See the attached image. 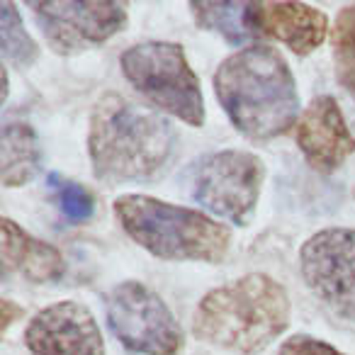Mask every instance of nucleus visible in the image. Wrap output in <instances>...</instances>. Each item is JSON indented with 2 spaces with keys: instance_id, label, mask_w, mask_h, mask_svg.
Masks as SVG:
<instances>
[{
  "instance_id": "423d86ee",
  "label": "nucleus",
  "mask_w": 355,
  "mask_h": 355,
  "mask_svg": "<svg viewBox=\"0 0 355 355\" xmlns=\"http://www.w3.org/2000/svg\"><path fill=\"white\" fill-rule=\"evenodd\" d=\"M266 180V163L251 151L205 153L188 168V195L207 212L246 227L256 212Z\"/></svg>"
},
{
  "instance_id": "6e6552de",
  "label": "nucleus",
  "mask_w": 355,
  "mask_h": 355,
  "mask_svg": "<svg viewBox=\"0 0 355 355\" xmlns=\"http://www.w3.org/2000/svg\"><path fill=\"white\" fill-rule=\"evenodd\" d=\"M300 270L311 295L338 319L355 324V229H321L300 248Z\"/></svg>"
},
{
  "instance_id": "7ed1b4c3",
  "label": "nucleus",
  "mask_w": 355,
  "mask_h": 355,
  "mask_svg": "<svg viewBox=\"0 0 355 355\" xmlns=\"http://www.w3.org/2000/svg\"><path fill=\"white\" fill-rule=\"evenodd\" d=\"M290 316L292 304L285 287L266 272H248L200 300L193 334L217 348L256 355L285 334Z\"/></svg>"
},
{
  "instance_id": "1a4fd4ad",
  "label": "nucleus",
  "mask_w": 355,
  "mask_h": 355,
  "mask_svg": "<svg viewBox=\"0 0 355 355\" xmlns=\"http://www.w3.org/2000/svg\"><path fill=\"white\" fill-rule=\"evenodd\" d=\"M27 8L35 15L46 44L56 54H80L85 49L107 42L127 27V6L124 3H35Z\"/></svg>"
},
{
  "instance_id": "9b49d317",
  "label": "nucleus",
  "mask_w": 355,
  "mask_h": 355,
  "mask_svg": "<svg viewBox=\"0 0 355 355\" xmlns=\"http://www.w3.org/2000/svg\"><path fill=\"white\" fill-rule=\"evenodd\" d=\"M295 139L306 163L319 173L338 171L355 153V137L331 95H319L306 105L295 127Z\"/></svg>"
},
{
  "instance_id": "f3484780",
  "label": "nucleus",
  "mask_w": 355,
  "mask_h": 355,
  "mask_svg": "<svg viewBox=\"0 0 355 355\" xmlns=\"http://www.w3.org/2000/svg\"><path fill=\"white\" fill-rule=\"evenodd\" d=\"M331 44H334L336 78L355 100V6H345L338 12L331 30Z\"/></svg>"
},
{
  "instance_id": "0eeeda50",
  "label": "nucleus",
  "mask_w": 355,
  "mask_h": 355,
  "mask_svg": "<svg viewBox=\"0 0 355 355\" xmlns=\"http://www.w3.org/2000/svg\"><path fill=\"white\" fill-rule=\"evenodd\" d=\"M107 329L134 355H178L183 329L158 292L139 280H124L105 295Z\"/></svg>"
},
{
  "instance_id": "f8f14e48",
  "label": "nucleus",
  "mask_w": 355,
  "mask_h": 355,
  "mask_svg": "<svg viewBox=\"0 0 355 355\" xmlns=\"http://www.w3.org/2000/svg\"><path fill=\"white\" fill-rule=\"evenodd\" d=\"M253 22L261 37L282 42L297 56L316 51L329 37V17L304 3H253Z\"/></svg>"
},
{
  "instance_id": "ddd939ff",
  "label": "nucleus",
  "mask_w": 355,
  "mask_h": 355,
  "mask_svg": "<svg viewBox=\"0 0 355 355\" xmlns=\"http://www.w3.org/2000/svg\"><path fill=\"white\" fill-rule=\"evenodd\" d=\"M0 229H3V263L8 270H15L25 280L40 285L59 280L64 275L66 258L59 248L35 239L8 217L0 219Z\"/></svg>"
},
{
  "instance_id": "20e7f679",
  "label": "nucleus",
  "mask_w": 355,
  "mask_h": 355,
  "mask_svg": "<svg viewBox=\"0 0 355 355\" xmlns=\"http://www.w3.org/2000/svg\"><path fill=\"white\" fill-rule=\"evenodd\" d=\"M114 217L134 243L161 261L222 263L232 248L229 227L209 214L148 195L117 198Z\"/></svg>"
},
{
  "instance_id": "6ab92c4d",
  "label": "nucleus",
  "mask_w": 355,
  "mask_h": 355,
  "mask_svg": "<svg viewBox=\"0 0 355 355\" xmlns=\"http://www.w3.org/2000/svg\"><path fill=\"white\" fill-rule=\"evenodd\" d=\"M277 355H345V353H340L338 348H334V345H329L321 338H314V336H306V334H297L280 345Z\"/></svg>"
},
{
  "instance_id": "9d476101",
  "label": "nucleus",
  "mask_w": 355,
  "mask_h": 355,
  "mask_svg": "<svg viewBox=\"0 0 355 355\" xmlns=\"http://www.w3.org/2000/svg\"><path fill=\"white\" fill-rule=\"evenodd\" d=\"M30 355H105V340L93 311L73 300L44 306L25 329Z\"/></svg>"
},
{
  "instance_id": "aec40b11",
  "label": "nucleus",
  "mask_w": 355,
  "mask_h": 355,
  "mask_svg": "<svg viewBox=\"0 0 355 355\" xmlns=\"http://www.w3.org/2000/svg\"><path fill=\"white\" fill-rule=\"evenodd\" d=\"M0 309H3V331H8V326L12 324V316H20L22 309L17 306V309H12V302L10 300H3L0 302Z\"/></svg>"
},
{
  "instance_id": "a211bd4d",
  "label": "nucleus",
  "mask_w": 355,
  "mask_h": 355,
  "mask_svg": "<svg viewBox=\"0 0 355 355\" xmlns=\"http://www.w3.org/2000/svg\"><path fill=\"white\" fill-rule=\"evenodd\" d=\"M51 190L56 195V202H59V209L64 212V217L73 224H80L85 219L93 217L95 212V200L83 185L71 183V180H61V178L51 175L49 178Z\"/></svg>"
},
{
  "instance_id": "39448f33",
  "label": "nucleus",
  "mask_w": 355,
  "mask_h": 355,
  "mask_svg": "<svg viewBox=\"0 0 355 355\" xmlns=\"http://www.w3.org/2000/svg\"><path fill=\"white\" fill-rule=\"evenodd\" d=\"M124 78L153 107L190 127L205 124V98L200 78L190 69L185 49L175 42H139L119 56Z\"/></svg>"
},
{
  "instance_id": "dca6fc26",
  "label": "nucleus",
  "mask_w": 355,
  "mask_h": 355,
  "mask_svg": "<svg viewBox=\"0 0 355 355\" xmlns=\"http://www.w3.org/2000/svg\"><path fill=\"white\" fill-rule=\"evenodd\" d=\"M0 46H3V59L17 69H30L40 56V46L25 30L20 12L12 3L0 6Z\"/></svg>"
},
{
  "instance_id": "f03ea898",
  "label": "nucleus",
  "mask_w": 355,
  "mask_h": 355,
  "mask_svg": "<svg viewBox=\"0 0 355 355\" xmlns=\"http://www.w3.org/2000/svg\"><path fill=\"white\" fill-rule=\"evenodd\" d=\"M178 134L156 110L105 95L90 114L88 153L93 175L105 183L151 180L166 171L175 153Z\"/></svg>"
},
{
  "instance_id": "f257e3e1",
  "label": "nucleus",
  "mask_w": 355,
  "mask_h": 355,
  "mask_svg": "<svg viewBox=\"0 0 355 355\" xmlns=\"http://www.w3.org/2000/svg\"><path fill=\"white\" fill-rule=\"evenodd\" d=\"M214 93L229 122L251 141H270L300 122V93L287 59L268 44H251L219 64Z\"/></svg>"
},
{
  "instance_id": "2eb2a0df",
  "label": "nucleus",
  "mask_w": 355,
  "mask_h": 355,
  "mask_svg": "<svg viewBox=\"0 0 355 355\" xmlns=\"http://www.w3.org/2000/svg\"><path fill=\"white\" fill-rule=\"evenodd\" d=\"M190 10L193 17L202 30L217 32L222 35L229 44H246L261 37V32L256 30V22H253V3H190Z\"/></svg>"
},
{
  "instance_id": "412c9836",
  "label": "nucleus",
  "mask_w": 355,
  "mask_h": 355,
  "mask_svg": "<svg viewBox=\"0 0 355 355\" xmlns=\"http://www.w3.org/2000/svg\"><path fill=\"white\" fill-rule=\"evenodd\" d=\"M353 198H355V193H353Z\"/></svg>"
},
{
  "instance_id": "4468645a",
  "label": "nucleus",
  "mask_w": 355,
  "mask_h": 355,
  "mask_svg": "<svg viewBox=\"0 0 355 355\" xmlns=\"http://www.w3.org/2000/svg\"><path fill=\"white\" fill-rule=\"evenodd\" d=\"M0 153H3L0 178H3L6 188L27 185L40 171V139L27 122H8L3 127Z\"/></svg>"
}]
</instances>
